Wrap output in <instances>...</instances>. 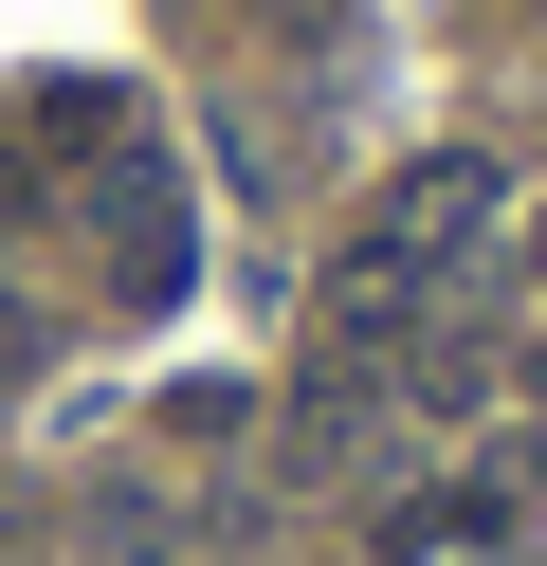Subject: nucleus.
Returning <instances> with one entry per match:
<instances>
[{"instance_id":"nucleus-4","label":"nucleus","mask_w":547,"mask_h":566,"mask_svg":"<svg viewBox=\"0 0 547 566\" xmlns=\"http://www.w3.org/2000/svg\"><path fill=\"white\" fill-rule=\"evenodd\" d=\"M529 274H547V201H529Z\"/></svg>"},{"instance_id":"nucleus-1","label":"nucleus","mask_w":547,"mask_h":566,"mask_svg":"<svg viewBox=\"0 0 547 566\" xmlns=\"http://www.w3.org/2000/svg\"><path fill=\"white\" fill-rule=\"evenodd\" d=\"M493 238V165L474 147H438V165H401L383 184V220L347 238V293H328V366H383L401 329H420V293Z\"/></svg>"},{"instance_id":"nucleus-3","label":"nucleus","mask_w":547,"mask_h":566,"mask_svg":"<svg viewBox=\"0 0 547 566\" xmlns=\"http://www.w3.org/2000/svg\"><path fill=\"white\" fill-rule=\"evenodd\" d=\"M255 19H274V38H311V19H328V0H255Z\"/></svg>"},{"instance_id":"nucleus-2","label":"nucleus","mask_w":547,"mask_h":566,"mask_svg":"<svg viewBox=\"0 0 547 566\" xmlns=\"http://www.w3.org/2000/svg\"><path fill=\"white\" fill-rule=\"evenodd\" d=\"M109 293H128V311H165V293H182V201L146 184V165L109 184Z\"/></svg>"},{"instance_id":"nucleus-5","label":"nucleus","mask_w":547,"mask_h":566,"mask_svg":"<svg viewBox=\"0 0 547 566\" xmlns=\"http://www.w3.org/2000/svg\"><path fill=\"white\" fill-rule=\"evenodd\" d=\"M529 19H547V0H529Z\"/></svg>"}]
</instances>
